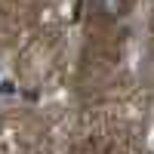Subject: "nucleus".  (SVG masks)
<instances>
[{"mask_svg": "<svg viewBox=\"0 0 154 154\" xmlns=\"http://www.w3.org/2000/svg\"><path fill=\"white\" fill-rule=\"evenodd\" d=\"M86 3H89V9H93V16L108 19V22L120 19L126 12V0H86Z\"/></svg>", "mask_w": 154, "mask_h": 154, "instance_id": "1", "label": "nucleus"}]
</instances>
